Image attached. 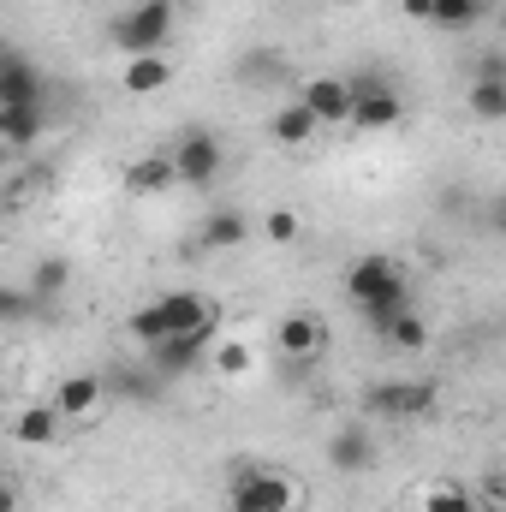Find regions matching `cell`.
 <instances>
[{
  "mask_svg": "<svg viewBox=\"0 0 506 512\" xmlns=\"http://www.w3.org/2000/svg\"><path fill=\"white\" fill-rule=\"evenodd\" d=\"M30 102H42V72L18 48H6L0 54V108H30Z\"/></svg>",
  "mask_w": 506,
  "mask_h": 512,
  "instance_id": "cell-10",
  "label": "cell"
},
{
  "mask_svg": "<svg viewBox=\"0 0 506 512\" xmlns=\"http://www.w3.org/2000/svg\"><path fill=\"white\" fill-rule=\"evenodd\" d=\"M423 512H483L477 507V489H459V483H441L423 495Z\"/></svg>",
  "mask_w": 506,
  "mask_h": 512,
  "instance_id": "cell-25",
  "label": "cell"
},
{
  "mask_svg": "<svg viewBox=\"0 0 506 512\" xmlns=\"http://www.w3.org/2000/svg\"><path fill=\"white\" fill-rule=\"evenodd\" d=\"M102 399H108V382H102V376H66V382L54 387V405H60L66 417H90Z\"/></svg>",
  "mask_w": 506,
  "mask_h": 512,
  "instance_id": "cell-20",
  "label": "cell"
},
{
  "mask_svg": "<svg viewBox=\"0 0 506 512\" xmlns=\"http://www.w3.org/2000/svg\"><path fill=\"white\" fill-rule=\"evenodd\" d=\"M167 185H179L173 155H149V161H131L126 167V191L131 197H155V191H167Z\"/></svg>",
  "mask_w": 506,
  "mask_h": 512,
  "instance_id": "cell-21",
  "label": "cell"
},
{
  "mask_svg": "<svg viewBox=\"0 0 506 512\" xmlns=\"http://www.w3.org/2000/svg\"><path fill=\"white\" fill-rule=\"evenodd\" d=\"M42 131H48V102H30V108H0V143H6V149H30Z\"/></svg>",
  "mask_w": 506,
  "mask_h": 512,
  "instance_id": "cell-16",
  "label": "cell"
},
{
  "mask_svg": "<svg viewBox=\"0 0 506 512\" xmlns=\"http://www.w3.org/2000/svg\"><path fill=\"white\" fill-rule=\"evenodd\" d=\"M161 310H167V328H173V334L215 328V304H209L203 292H161Z\"/></svg>",
  "mask_w": 506,
  "mask_h": 512,
  "instance_id": "cell-14",
  "label": "cell"
},
{
  "mask_svg": "<svg viewBox=\"0 0 506 512\" xmlns=\"http://www.w3.org/2000/svg\"><path fill=\"white\" fill-rule=\"evenodd\" d=\"M233 78H239V84H251V90H268V84H292V60H286V54H274V48H256V54H239Z\"/></svg>",
  "mask_w": 506,
  "mask_h": 512,
  "instance_id": "cell-15",
  "label": "cell"
},
{
  "mask_svg": "<svg viewBox=\"0 0 506 512\" xmlns=\"http://www.w3.org/2000/svg\"><path fill=\"white\" fill-rule=\"evenodd\" d=\"M465 108H471V120H483V126H501V120H506V78H471V90H465Z\"/></svg>",
  "mask_w": 506,
  "mask_h": 512,
  "instance_id": "cell-22",
  "label": "cell"
},
{
  "mask_svg": "<svg viewBox=\"0 0 506 512\" xmlns=\"http://www.w3.org/2000/svg\"><path fill=\"white\" fill-rule=\"evenodd\" d=\"M322 340H328V328H322L310 310H292V316H280V328H274L280 358H316V352H322Z\"/></svg>",
  "mask_w": 506,
  "mask_h": 512,
  "instance_id": "cell-12",
  "label": "cell"
},
{
  "mask_svg": "<svg viewBox=\"0 0 506 512\" xmlns=\"http://www.w3.org/2000/svg\"><path fill=\"white\" fill-rule=\"evenodd\" d=\"M352 96H358V108H352V126L358 131H387L405 120V96L376 78V72H364V78H352Z\"/></svg>",
  "mask_w": 506,
  "mask_h": 512,
  "instance_id": "cell-5",
  "label": "cell"
},
{
  "mask_svg": "<svg viewBox=\"0 0 506 512\" xmlns=\"http://www.w3.org/2000/svg\"><path fill=\"white\" fill-rule=\"evenodd\" d=\"M173 18H179V0H131L126 12L108 24V42H114L126 60L161 54L167 36H173Z\"/></svg>",
  "mask_w": 506,
  "mask_h": 512,
  "instance_id": "cell-2",
  "label": "cell"
},
{
  "mask_svg": "<svg viewBox=\"0 0 506 512\" xmlns=\"http://www.w3.org/2000/svg\"><path fill=\"white\" fill-rule=\"evenodd\" d=\"M66 286H72V262H66V256H42V262H36V274H30V292L54 304Z\"/></svg>",
  "mask_w": 506,
  "mask_h": 512,
  "instance_id": "cell-24",
  "label": "cell"
},
{
  "mask_svg": "<svg viewBox=\"0 0 506 512\" xmlns=\"http://www.w3.org/2000/svg\"><path fill=\"white\" fill-rule=\"evenodd\" d=\"M221 161H227V149H221V137L215 131H185L179 143H173V173H179V185H191V191H203V185H215L221 179Z\"/></svg>",
  "mask_w": 506,
  "mask_h": 512,
  "instance_id": "cell-4",
  "label": "cell"
},
{
  "mask_svg": "<svg viewBox=\"0 0 506 512\" xmlns=\"http://www.w3.org/2000/svg\"><path fill=\"white\" fill-rule=\"evenodd\" d=\"M262 233H268L274 245H292V239H298V215H292V209H268V221H262Z\"/></svg>",
  "mask_w": 506,
  "mask_h": 512,
  "instance_id": "cell-29",
  "label": "cell"
},
{
  "mask_svg": "<svg viewBox=\"0 0 506 512\" xmlns=\"http://www.w3.org/2000/svg\"><path fill=\"white\" fill-rule=\"evenodd\" d=\"M316 131H322V120H316V114H310L304 102H286V108H280V114L268 120V137H274L280 149H304V143H310Z\"/></svg>",
  "mask_w": 506,
  "mask_h": 512,
  "instance_id": "cell-18",
  "label": "cell"
},
{
  "mask_svg": "<svg viewBox=\"0 0 506 512\" xmlns=\"http://www.w3.org/2000/svg\"><path fill=\"white\" fill-rule=\"evenodd\" d=\"M42 310H48V298H36L30 286H6V292H0V316H6V322H30V316H42Z\"/></svg>",
  "mask_w": 506,
  "mask_h": 512,
  "instance_id": "cell-26",
  "label": "cell"
},
{
  "mask_svg": "<svg viewBox=\"0 0 506 512\" xmlns=\"http://www.w3.org/2000/svg\"><path fill=\"white\" fill-rule=\"evenodd\" d=\"M387 340H393L399 352H423V346H429V322H423L417 310H405V316L387 328Z\"/></svg>",
  "mask_w": 506,
  "mask_h": 512,
  "instance_id": "cell-27",
  "label": "cell"
},
{
  "mask_svg": "<svg viewBox=\"0 0 506 512\" xmlns=\"http://www.w3.org/2000/svg\"><path fill=\"white\" fill-rule=\"evenodd\" d=\"M245 239H251V215L233 209V203H227V209H209L203 227H197V245H203V251H239Z\"/></svg>",
  "mask_w": 506,
  "mask_h": 512,
  "instance_id": "cell-11",
  "label": "cell"
},
{
  "mask_svg": "<svg viewBox=\"0 0 506 512\" xmlns=\"http://www.w3.org/2000/svg\"><path fill=\"white\" fill-rule=\"evenodd\" d=\"M483 18H495V0H435V12H429V24L447 30V36H465Z\"/></svg>",
  "mask_w": 506,
  "mask_h": 512,
  "instance_id": "cell-17",
  "label": "cell"
},
{
  "mask_svg": "<svg viewBox=\"0 0 506 512\" xmlns=\"http://www.w3.org/2000/svg\"><path fill=\"white\" fill-rule=\"evenodd\" d=\"M120 84H126V96H155V90H167V84H173V60H167V54H143V60H126Z\"/></svg>",
  "mask_w": 506,
  "mask_h": 512,
  "instance_id": "cell-19",
  "label": "cell"
},
{
  "mask_svg": "<svg viewBox=\"0 0 506 512\" xmlns=\"http://www.w3.org/2000/svg\"><path fill=\"white\" fill-rule=\"evenodd\" d=\"M489 227L506 239V191H501V197H489Z\"/></svg>",
  "mask_w": 506,
  "mask_h": 512,
  "instance_id": "cell-32",
  "label": "cell"
},
{
  "mask_svg": "<svg viewBox=\"0 0 506 512\" xmlns=\"http://www.w3.org/2000/svg\"><path fill=\"white\" fill-rule=\"evenodd\" d=\"M471 78H506V48H489L471 60Z\"/></svg>",
  "mask_w": 506,
  "mask_h": 512,
  "instance_id": "cell-30",
  "label": "cell"
},
{
  "mask_svg": "<svg viewBox=\"0 0 506 512\" xmlns=\"http://www.w3.org/2000/svg\"><path fill=\"white\" fill-rule=\"evenodd\" d=\"M322 453H328V465H334L340 477H364V471H376V459H381L376 435H370L364 423H346V429H334Z\"/></svg>",
  "mask_w": 506,
  "mask_h": 512,
  "instance_id": "cell-9",
  "label": "cell"
},
{
  "mask_svg": "<svg viewBox=\"0 0 506 512\" xmlns=\"http://www.w3.org/2000/svg\"><path fill=\"white\" fill-rule=\"evenodd\" d=\"M298 507V483L280 471H239L227 489V512H292Z\"/></svg>",
  "mask_w": 506,
  "mask_h": 512,
  "instance_id": "cell-3",
  "label": "cell"
},
{
  "mask_svg": "<svg viewBox=\"0 0 506 512\" xmlns=\"http://www.w3.org/2000/svg\"><path fill=\"white\" fill-rule=\"evenodd\" d=\"M346 292H352V304H358V316L387 334L405 310H411V280H405V268H399V256L387 251H364L352 268H346Z\"/></svg>",
  "mask_w": 506,
  "mask_h": 512,
  "instance_id": "cell-1",
  "label": "cell"
},
{
  "mask_svg": "<svg viewBox=\"0 0 506 512\" xmlns=\"http://www.w3.org/2000/svg\"><path fill=\"white\" fill-rule=\"evenodd\" d=\"M399 12H405V18H417V24H429V12H435V0H399Z\"/></svg>",
  "mask_w": 506,
  "mask_h": 512,
  "instance_id": "cell-31",
  "label": "cell"
},
{
  "mask_svg": "<svg viewBox=\"0 0 506 512\" xmlns=\"http://www.w3.org/2000/svg\"><path fill=\"white\" fill-rule=\"evenodd\" d=\"M298 102L322 120V126H352V108H358V96H352V78H304V90H298Z\"/></svg>",
  "mask_w": 506,
  "mask_h": 512,
  "instance_id": "cell-8",
  "label": "cell"
},
{
  "mask_svg": "<svg viewBox=\"0 0 506 512\" xmlns=\"http://www.w3.org/2000/svg\"><path fill=\"white\" fill-rule=\"evenodd\" d=\"M215 346V328H197V334H167L161 346H149L143 352V364L161 376V382H179V376H191L197 364H203V352Z\"/></svg>",
  "mask_w": 506,
  "mask_h": 512,
  "instance_id": "cell-6",
  "label": "cell"
},
{
  "mask_svg": "<svg viewBox=\"0 0 506 512\" xmlns=\"http://www.w3.org/2000/svg\"><path fill=\"white\" fill-rule=\"evenodd\" d=\"M364 411L370 417H429L435 411V382H370Z\"/></svg>",
  "mask_w": 506,
  "mask_h": 512,
  "instance_id": "cell-7",
  "label": "cell"
},
{
  "mask_svg": "<svg viewBox=\"0 0 506 512\" xmlns=\"http://www.w3.org/2000/svg\"><path fill=\"white\" fill-rule=\"evenodd\" d=\"M126 334L137 340V346H143V352H149V346H161V340L173 334V328H167V310H161V298L131 310V316H126Z\"/></svg>",
  "mask_w": 506,
  "mask_h": 512,
  "instance_id": "cell-23",
  "label": "cell"
},
{
  "mask_svg": "<svg viewBox=\"0 0 506 512\" xmlns=\"http://www.w3.org/2000/svg\"><path fill=\"white\" fill-rule=\"evenodd\" d=\"M60 423H66V411H60L54 399L24 405V411L12 417V441H18V447H54V441H60Z\"/></svg>",
  "mask_w": 506,
  "mask_h": 512,
  "instance_id": "cell-13",
  "label": "cell"
},
{
  "mask_svg": "<svg viewBox=\"0 0 506 512\" xmlns=\"http://www.w3.org/2000/svg\"><path fill=\"white\" fill-rule=\"evenodd\" d=\"M495 30L506 36V6H495Z\"/></svg>",
  "mask_w": 506,
  "mask_h": 512,
  "instance_id": "cell-33",
  "label": "cell"
},
{
  "mask_svg": "<svg viewBox=\"0 0 506 512\" xmlns=\"http://www.w3.org/2000/svg\"><path fill=\"white\" fill-rule=\"evenodd\" d=\"M215 370H221V376H245V370H251V346H245V340H221V346H215Z\"/></svg>",
  "mask_w": 506,
  "mask_h": 512,
  "instance_id": "cell-28",
  "label": "cell"
}]
</instances>
